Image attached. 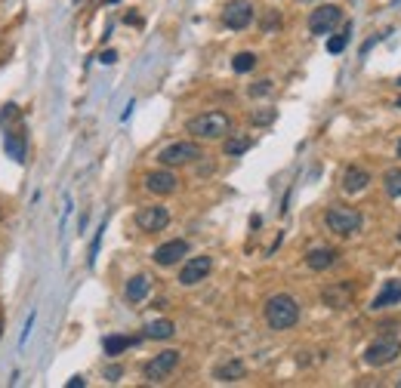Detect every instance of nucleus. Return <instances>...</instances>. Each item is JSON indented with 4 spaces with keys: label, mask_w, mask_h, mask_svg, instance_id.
<instances>
[{
    "label": "nucleus",
    "mask_w": 401,
    "mask_h": 388,
    "mask_svg": "<svg viewBox=\"0 0 401 388\" xmlns=\"http://www.w3.org/2000/svg\"><path fill=\"white\" fill-rule=\"evenodd\" d=\"M300 320V302L287 293H278L265 302V324L271 330H290Z\"/></svg>",
    "instance_id": "1"
},
{
    "label": "nucleus",
    "mask_w": 401,
    "mask_h": 388,
    "mask_svg": "<svg viewBox=\"0 0 401 388\" xmlns=\"http://www.w3.org/2000/svg\"><path fill=\"white\" fill-rule=\"evenodd\" d=\"M228 129H232V117L226 111H207L189 120V133L195 139H222Z\"/></svg>",
    "instance_id": "2"
},
{
    "label": "nucleus",
    "mask_w": 401,
    "mask_h": 388,
    "mask_svg": "<svg viewBox=\"0 0 401 388\" xmlns=\"http://www.w3.org/2000/svg\"><path fill=\"white\" fill-rule=\"evenodd\" d=\"M398 354H401V339L398 336H380L376 342L367 345L364 363H367V367H386V363H392Z\"/></svg>",
    "instance_id": "3"
},
{
    "label": "nucleus",
    "mask_w": 401,
    "mask_h": 388,
    "mask_svg": "<svg viewBox=\"0 0 401 388\" xmlns=\"http://www.w3.org/2000/svg\"><path fill=\"white\" fill-rule=\"evenodd\" d=\"M324 225L333 234H355L361 228V213L352 207H330L324 213Z\"/></svg>",
    "instance_id": "4"
},
{
    "label": "nucleus",
    "mask_w": 401,
    "mask_h": 388,
    "mask_svg": "<svg viewBox=\"0 0 401 388\" xmlns=\"http://www.w3.org/2000/svg\"><path fill=\"white\" fill-rule=\"evenodd\" d=\"M201 157V148L195 145V142H173V145H167L164 151L158 154L160 166H182V164H191V160Z\"/></svg>",
    "instance_id": "5"
},
{
    "label": "nucleus",
    "mask_w": 401,
    "mask_h": 388,
    "mask_svg": "<svg viewBox=\"0 0 401 388\" xmlns=\"http://www.w3.org/2000/svg\"><path fill=\"white\" fill-rule=\"evenodd\" d=\"M136 225H139V231H164L167 225H170V209L167 207H142L139 213H136Z\"/></svg>",
    "instance_id": "6"
},
{
    "label": "nucleus",
    "mask_w": 401,
    "mask_h": 388,
    "mask_svg": "<svg viewBox=\"0 0 401 388\" xmlns=\"http://www.w3.org/2000/svg\"><path fill=\"white\" fill-rule=\"evenodd\" d=\"M339 18H343V10L333 3H324V6H318V10H312V16H308V31H312V34H327L333 25H339Z\"/></svg>",
    "instance_id": "7"
},
{
    "label": "nucleus",
    "mask_w": 401,
    "mask_h": 388,
    "mask_svg": "<svg viewBox=\"0 0 401 388\" xmlns=\"http://www.w3.org/2000/svg\"><path fill=\"white\" fill-rule=\"evenodd\" d=\"M179 363V351H160L158 357H151V361L145 363V379L148 382H164L167 376L176 370Z\"/></svg>",
    "instance_id": "8"
},
{
    "label": "nucleus",
    "mask_w": 401,
    "mask_h": 388,
    "mask_svg": "<svg viewBox=\"0 0 401 388\" xmlns=\"http://www.w3.org/2000/svg\"><path fill=\"white\" fill-rule=\"evenodd\" d=\"M222 22L232 31H244L247 25L253 22V6L247 3V0H232V3L222 10Z\"/></svg>",
    "instance_id": "9"
},
{
    "label": "nucleus",
    "mask_w": 401,
    "mask_h": 388,
    "mask_svg": "<svg viewBox=\"0 0 401 388\" xmlns=\"http://www.w3.org/2000/svg\"><path fill=\"white\" fill-rule=\"evenodd\" d=\"M210 268H213V259L210 256L189 259V262L182 265V271H179V283H182V287H195V283H201L204 277L210 274Z\"/></svg>",
    "instance_id": "10"
},
{
    "label": "nucleus",
    "mask_w": 401,
    "mask_h": 388,
    "mask_svg": "<svg viewBox=\"0 0 401 388\" xmlns=\"http://www.w3.org/2000/svg\"><path fill=\"white\" fill-rule=\"evenodd\" d=\"M176 182L179 179L173 176L170 170H151V172H145V188L151 191V194H173L176 191Z\"/></svg>",
    "instance_id": "11"
},
{
    "label": "nucleus",
    "mask_w": 401,
    "mask_h": 388,
    "mask_svg": "<svg viewBox=\"0 0 401 388\" xmlns=\"http://www.w3.org/2000/svg\"><path fill=\"white\" fill-rule=\"evenodd\" d=\"M185 253H189V244H185V240H167V244H160L158 250H154L151 259L160 265V268H167V265H176Z\"/></svg>",
    "instance_id": "12"
},
{
    "label": "nucleus",
    "mask_w": 401,
    "mask_h": 388,
    "mask_svg": "<svg viewBox=\"0 0 401 388\" xmlns=\"http://www.w3.org/2000/svg\"><path fill=\"white\" fill-rule=\"evenodd\" d=\"M370 182L367 170H361V166H349V170L343 172V188L349 191V194H358V191H364Z\"/></svg>",
    "instance_id": "13"
},
{
    "label": "nucleus",
    "mask_w": 401,
    "mask_h": 388,
    "mask_svg": "<svg viewBox=\"0 0 401 388\" xmlns=\"http://www.w3.org/2000/svg\"><path fill=\"white\" fill-rule=\"evenodd\" d=\"M148 289H151V277H148V274H136V277H130V281H127V289H123V293H127L130 302H142L148 296Z\"/></svg>",
    "instance_id": "14"
},
{
    "label": "nucleus",
    "mask_w": 401,
    "mask_h": 388,
    "mask_svg": "<svg viewBox=\"0 0 401 388\" xmlns=\"http://www.w3.org/2000/svg\"><path fill=\"white\" fill-rule=\"evenodd\" d=\"M395 302H401V281H389L386 287H382V293L374 299V311H380V308H389V305H395Z\"/></svg>",
    "instance_id": "15"
},
{
    "label": "nucleus",
    "mask_w": 401,
    "mask_h": 388,
    "mask_svg": "<svg viewBox=\"0 0 401 388\" xmlns=\"http://www.w3.org/2000/svg\"><path fill=\"white\" fill-rule=\"evenodd\" d=\"M337 262V253L333 250H327V246H318V250H312L306 256V265L312 271H324V268H330V265Z\"/></svg>",
    "instance_id": "16"
},
{
    "label": "nucleus",
    "mask_w": 401,
    "mask_h": 388,
    "mask_svg": "<svg viewBox=\"0 0 401 388\" xmlns=\"http://www.w3.org/2000/svg\"><path fill=\"white\" fill-rule=\"evenodd\" d=\"M25 135L22 133H6V154H10L16 164H25Z\"/></svg>",
    "instance_id": "17"
},
{
    "label": "nucleus",
    "mask_w": 401,
    "mask_h": 388,
    "mask_svg": "<svg viewBox=\"0 0 401 388\" xmlns=\"http://www.w3.org/2000/svg\"><path fill=\"white\" fill-rule=\"evenodd\" d=\"M213 376L219 382H238L241 376H244V363H241V361H226L222 367H216Z\"/></svg>",
    "instance_id": "18"
},
{
    "label": "nucleus",
    "mask_w": 401,
    "mask_h": 388,
    "mask_svg": "<svg viewBox=\"0 0 401 388\" xmlns=\"http://www.w3.org/2000/svg\"><path fill=\"white\" fill-rule=\"evenodd\" d=\"M130 345H136L133 336H108V339L102 342V348H105V354H108V357H117L121 351H127Z\"/></svg>",
    "instance_id": "19"
},
{
    "label": "nucleus",
    "mask_w": 401,
    "mask_h": 388,
    "mask_svg": "<svg viewBox=\"0 0 401 388\" xmlns=\"http://www.w3.org/2000/svg\"><path fill=\"white\" fill-rule=\"evenodd\" d=\"M173 333H176L173 320H151V324L145 326V339H170Z\"/></svg>",
    "instance_id": "20"
},
{
    "label": "nucleus",
    "mask_w": 401,
    "mask_h": 388,
    "mask_svg": "<svg viewBox=\"0 0 401 388\" xmlns=\"http://www.w3.org/2000/svg\"><path fill=\"white\" fill-rule=\"evenodd\" d=\"M349 296H352V287L345 283V287H330V289H324V302L327 305H333V308H343L345 302H349Z\"/></svg>",
    "instance_id": "21"
},
{
    "label": "nucleus",
    "mask_w": 401,
    "mask_h": 388,
    "mask_svg": "<svg viewBox=\"0 0 401 388\" xmlns=\"http://www.w3.org/2000/svg\"><path fill=\"white\" fill-rule=\"evenodd\" d=\"M250 145H253V142L247 139V135H234V139H228V142H226V148H222V151H226L228 157H238V154H244Z\"/></svg>",
    "instance_id": "22"
},
{
    "label": "nucleus",
    "mask_w": 401,
    "mask_h": 388,
    "mask_svg": "<svg viewBox=\"0 0 401 388\" xmlns=\"http://www.w3.org/2000/svg\"><path fill=\"white\" fill-rule=\"evenodd\" d=\"M382 185H386L389 197H401V170H389L386 176H382Z\"/></svg>",
    "instance_id": "23"
},
{
    "label": "nucleus",
    "mask_w": 401,
    "mask_h": 388,
    "mask_svg": "<svg viewBox=\"0 0 401 388\" xmlns=\"http://www.w3.org/2000/svg\"><path fill=\"white\" fill-rule=\"evenodd\" d=\"M253 65H256V55H253V53H238V55L232 59V68H234L238 74H247Z\"/></svg>",
    "instance_id": "24"
},
{
    "label": "nucleus",
    "mask_w": 401,
    "mask_h": 388,
    "mask_svg": "<svg viewBox=\"0 0 401 388\" xmlns=\"http://www.w3.org/2000/svg\"><path fill=\"white\" fill-rule=\"evenodd\" d=\"M349 31H352V25H345L343 34H339V37H330V40H327V53H343L345 43H349Z\"/></svg>",
    "instance_id": "25"
},
{
    "label": "nucleus",
    "mask_w": 401,
    "mask_h": 388,
    "mask_svg": "<svg viewBox=\"0 0 401 388\" xmlns=\"http://www.w3.org/2000/svg\"><path fill=\"white\" fill-rule=\"evenodd\" d=\"M278 25H281V16H278L275 10H271V12H265V18H263V31H265V34L278 31Z\"/></svg>",
    "instance_id": "26"
},
{
    "label": "nucleus",
    "mask_w": 401,
    "mask_h": 388,
    "mask_svg": "<svg viewBox=\"0 0 401 388\" xmlns=\"http://www.w3.org/2000/svg\"><path fill=\"white\" fill-rule=\"evenodd\" d=\"M265 92H271V80H259L250 86V96H265Z\"/></svg>",
    "instance_id": "27"
},
{
    "label": "nucleus",
    "mask_w": 401,
    "mask_h": 388,
    "mask_svg": "<svg viewBox=\"0 0 401 388\" xmlns=\"http://www.w3.org/2000/svg\"><path fill=\"white\" fill-rule=\"evenodd\" d=\"M275 120V111H253V123H271Z\"/></svg>",
    "instance_id": "28"
},
{
    "label": "nucleus",
    "mask_w": 401,
    "mask_h": 388,
    "mask_svg": "<svg viewBox=\"0 0 401 388\" xmlns=\"http://www.w3.org/2000/svg\"><path fill=\"white\" fill-rule=\"evenodd\" d=\"M99 62H102V65H114V62H117V53H114V49H105V53L99 55Z\"/></svg>",
    "instance_id": "29"
},
{
    "label": "nucleus",
    "mask_w": 401,
    "mask_h": 388,
    "mask_svg": "<svg viewBox=\"0 0 401 388\" xmlns=\"http://www.w3.org/2000/svg\"><path fill=\"white\" fill-rule=\"evenodd\" d=\"M105 379L117 382V379H121V367H108V370H105Z\"/></svg>",
    "instance_id": "30"
},
{
    "label": "nucleus",
    "mask_w": 401,
    "mask_h": 388,
    "mask_svg": "<svg viewBox=\"0 0 401 388\" xmlns=\"http://www.w3.org/2000/svg\"><path fill=\"white\" fill-rule=\"evenodd\" d=\"M31 326H34V314H28V320H25V330H22V342H25V339H28Z\"/></svg>",
    "instance_id": "31"
},
{
    "label": "nucleus",
    "mask_w": 401,
    "mask_h": 388,
    "mask_svg": "<svg viewBox=\"0 0 401 388\" xmlns=\"http://www.w3.org/2000/svg\"><path fill=\"white\" fill-rule=\"evenodd\" d=\"M80 385H86V382L80 379V376H74V379H68V388H80Z\"/></svg>",
    "instance_id": "32"
},
{
    "label": "nucleus",
    "mask_w": 401,
    "mask_h": 388,
    "mask_svg": "<svg viewBox=\"0 0 401 388\" xmlns=\"http://www.w3.org/2000/svg\"><path fill=\"white\" fill-rule=\"evenodd\" d=\"M0 336H3V318H0Z\"/></svg>",
    "instance_id": "33"
},
{
    "label": "nucleus",
    "mask_w": 401,
    "mask_h": 388,
    "mask_svg": "<svg viewBox=\"0 0 401 388\" xmlns=\"http://www.w3.org/2000/svg\"><path fill=\"white\" fill-rule=\"evenodd\" d=\"M398 157H401V142H398Z\"/></svg>",
    "instance_id": "34"
},
{
    "label": "nucleus",
    "mask_w": 401,
    "mask_h": 388,
    "mask_svg": "<svg viewBox=\"0 0 401 388\" xmlns=\"http://www.w3.org/2000/svg\"><path fill=\"white\" fill-rule=\"evenodd\" d=\"M105 3H117V0H105Z\"/></svg>",
    "instance_id": "35"
},
{
    "label": "nucleus",
    "mask_w": 401,
    "mask_h": 388,
    "mask_svg": "<svg viewBox=\"0 0 401 388\" xmlns=\"http://www.w3.org/2000/svg\"><path fill=\"white\" fill-rule=\"evenodd\" d=\"M395 105H398V108H401V99H398V102H395Z\"/></svg>",
    "instance_id": "36"
},
{
    "label": "nucleus",
    "mask_w": 401,
    "mask_h": 388,
    "mask_svg": "<svg viewBox=\"0 0 401 388\" xmlns=\"http://www.w3.org/2000/svg\"><path fill=\"white\" fill-rule=\"evenodd\" d=\"M398 244H401V231H398Z\"/></svg>",
    "instance_id": "37"
},
{
    "label": "nucleus",
    "mask_w": 401,
    "mask_h": 388,
    "mask_svg": "<svg viewBox=\"0 0 401 388\" xmlns=\"http://www.w3.org/2000/svg\"><path fill=\"white\" fill-rule=\"evenodd\" d=\"M398 86H401V77H398Z\"/></svg>",
    "instance_id": "38"
}]
</instances>
